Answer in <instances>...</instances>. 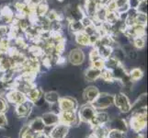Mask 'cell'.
<instances>
[{
  "instance_id": "cell-4",
  "label": "cell",
  "mask_w": 148,
  "mask_h": 138,
  "mask_svg": "<svg viewBox=\"0 0 148 138\" xmlns=\"http://www.w3.org/2000/svg\"><path fill=\"white\" fill-rule=\"evenodd\" d=\"M113 104L121 113H128L132 111V102L130 101L128 96L123 92H119L114 95Z\"/></svg>"
},
{
  "instance_id": "cell-9",
  "label": "cell",
  "mask_w": 148,
  "mask_h": 138,
  "mask_svg": "<svg viewBox=\"0 0 148 138\" xmlns=\"http://www.w3.org/2000/svg\"><path fill=\"white\" fill-rule=\"evenodd\" d=\"M110 118V115L107 113L106 111H97L94 118L89 122V125L91 128H95V127H99V126H106L109 124Z\"/></svg>"
},
{
  "instance_id": "cell-10",
  "label": "cell",
  "mask_w": 148,
  "mask_h": 138,
  "mask_svg": "<svg viewBox=\"0 0 148 138\" xmlns=\"http://www.w3.org/2000/svg\"><path fill=\"white\" fill-rule=\"evenodd\" d=\"M69 130H70L69 126L59 122L58 124L52 127L48 135L51 138H65L68 135Z\"/></svg>"
},
{
  "instance_id": "cell-44",
  "label": "cell",
  "mask_w": 148,
  "mask_h": 138,
  "mask_svg": "<svg viewBox=\"0 0 148 138\" xmlns=\"http://www.w3.org/2000/svg\"><path fill=\"white\" fill-rule=\"evenodd\" d=\"M86 138H89V137H88V136H86Z\"/></svg>"
},
{
  "instance_id": "cell-17",
  "label": "cell",
  "mask_w": 148,
  "mask_h": 138,
  "mask_svg": "<svg viewBox=\"0 0 148 138\" xmlns=\"http://www.w3.org/2000/svg\"><path fill=\"white\" fill-rule=\"evenodd\" d=\"M99 6L98 0H85V11L86 16L92 19Z\"/></svg>"
},
{
  "instance_id": "cell-34",
  "label": "cell",
  "mask_w": 148,
  "mask_h": 138,
  "mask_svg": "<svg viewBox=\"0 0 148 138\" xmlns=\"http://www.w3.org/2000/svg\"><path fill=\"white\" fill-rule=\"evenodd\" d=\"M90 66L91 67H94V68H97L99 70H102L104 67H105V60H103L102 58H99L93 62L90 63Z\"/></svg>"
},
{
  "instance_id": "cell-11",
  "label": "cell",
  "mask_w": 148,
  "mask_h": 138,
  "mask_svg": "<svg viewBox=\"0 0 148 138\" xmlns=\"http://www.w3.org/2000/svg\"><path fill=\"white\" fill-rule=\"evenodd\" d=\"M86 59L85 53L82 49L80 48H75L70 51L68 54V61L73 65H80L84 63Z\"/></svg>"
},
{
  "instance_id": "cell-37",
  "label": "cell",
  "mask_w": 148,
  "mask_h": 138,
  "mask_svg": "<svg viewBox=\"0 0 148 138\" xmlns=\"http://www.w3.org/2000/svg\"><path fill=\"white\" fill-rule=\"evenodd\" d=\"M140 0H129V5L131 8H135L137 7V5H138Z\"/></svg>"
},
{
  "instance_id": "cell-41",
  "label": "cell",
  "mask_w": 148,
  "mask_h": 138,
  "mask_svg": "<svg viewBox=\"0 0 148 138\" xmlns=\"http://www.w3.org/2000/svg\"><path fill=\"white\" fill-rule=\"evenodd\" d=\"M137 138H146L145 135L144 134H142V133H139L138 134V136H137Z\"/></svg>"
},
{
  "instance_id": "cell-43",
  "label": "cell",
  "mask_w": 148,
  "mask_h": 138,
  "mask_svg": "<svg viewBox=\"0 0 148 138\" xmlns=\"http://www.w3.org/2000/svg\"><path fill=\"white\" fill-rule=\"evenodd\" d=\"M57 1H59V2H63L64 0H57Z\"/></svg>"
},
{
  "instance_id": "cell-2",
  "label": "cell",
  "mask_w": 148,
  "mask_h": 138,
  "mask_svg": "<svg viewBox=\"0 0 148 138\" xmlns=\"http://www.w3.org/2000/svg\"><path fill=\"white\" fill-rule=\"evenodd\" d=\"M113 100L114 95L107 93V92H100L98 98L92 102V105L97 111H103L109 109L110 107L113 105Z\"/></svg>"
},
{
  "instance_id": "cell-31",
  "label": "cell",
  "mask_w": 148,
  "mask_h": 138,
  "mask_svg": "<svg viewBox=\"0 0 148 138\" xmlns=\"http://www.w3.org/2000/svg\"><path fill=\"white\" fill-rule=\"evenodd\" d=\"M36 135L33 132L30 131V129L28 127V125H24L21 130H20L19 138H35Z\"/></svg>"
},
{
  "instance_id": "cell-28",
  "label": "cell",
  "mask_w": 148,
  "mask_h": 138,
  "mask_svg": "<svg viewBox=\"0 0 148 138\" xmlns=\"http://www.w3.org/2000/svg\"><path fill=\"white\" fill-rule=\"evenodd\" d=\"M121 64H122L121 61L113 57V56H111V57H110L109 59L105 60V67L104 68L110 69V70H114Z\"/></svg>"
},
{
  "instance_id": "cell-40",
  "label": "cell",
  "mask_w": 148,
  "mask_h": 138,
  "mask_svg": "<svg viewBox=\"0 0 148 138\" xmlns=\"http://www.w3.org/2000/svg\"><path fill=\"white\" fill-rule=\"evenodd\" d=\"M29 2L32 3V4H39L42 2H46V0H29Z\"/></svg>"
},
{
  "instance_id": "cell-13",
  "label": "cell",
  "mask_w": 148,
  "mask_h": 138,
  "mask_svg": "<svg viewBox=\"0 0 148 138\" xmlns=\"http://www.w3.org/2000/svg\"><path fill=\"white\" fill-rule=\"evenodd\" d=\"M25 95H26V98L28 100H29L30 102H32V103L35 104L36 102H38L42 98L43 90L40 88H39V87L33 86L25 93Z\"/></svg>"
},
{
  "instance_id": "cell-5",
  "label": "cell",
  "mask_w": 148,
  "mask_h": 138,
  "mask_svg": "<svg viewBox=\"0 0 148 138\" xmlns=\"http://www.w3.org/2000/svg\"><path fill=\"white\" fill-rule=\"evenodd\" d=\"M58 114H59V119L61 124H64L69 127L77 126L81 122L78 118L77 111H59Z\"/></svg>"
},
{
  "instance_id": "cell-42",
  "label": "cell",
  "mask_w": 148,
  "mask_h": 138,
  "mask_svg": "<svg viewBox=\"0 0 148 138\" xmlns=\"http://www.w3.org/2000/svg\"><path fill=\"white\" fill-rule=\"evenodd\" d=\"M2 138H10V137H8V136H3Z\"/></svg>"
},
{
  "instance_id": "cell-39",
  "label": "cell",
  "mask_w": 148,
  "mask_h": 138,
  "mask_svg": "<svg viewBox=\"0 0 148 138\" xmlns=\"http://www.w3.org/2000/svg\"><path fill=\"white\" fill-rule=\"evenodd\" d=\"M35 138H51V137L45 134V133H40V134H37Z\"/></svg>"
},
{
  "instance_id": "cell-12",
  "label": "cell",
  "mask_w": 148,
  "mask_h": 138,
  "mask_svg": "<svg viewBox=\"0 0 148 138\" xmlns=\"http://www.w3.org/2000/svg\"><path fill=\"white\" fill-rule=\"evenodd\" d=\"M109 129H116L119 130L121 132H123L125 134H127L129 131V125L128 122L124 118H114L112 120H110L109 124L106 125Z\"/></svg>"
},
{
  "instance_id": "cell-7",
  "label": "cell",
  "mask_w": 148,
  "mask_h": 138,
  "mask_svg": "<svg viewBox=\"0 0 148 138\" xmlns=\"http://www.w3.org/2000/svg\"><path fill=\"white\" fill-rule=\"evenodd\" d=\"M5 98H6L8 103H11L15 106L22 103L25 100H27L26 95H25L24 92L15 89L8 90L7 93L5 94Z\"/></svg>"
},
{
  "instance_id": "cell-33",
  "label": "cell",
  "mask_w": 148,
  "mask_h": 138,
  "mask_svg": "<svg viewBox=\"0 0 148 138\" xmlns=\"http://www.w3.org/2000/svg\"><path fill=\"white\" fill-rule=\"evenodd\" d=\"M135 9L139 13L147 14V0H140Z\"/></svg>"
},
{
  "instance_id": "cell-36",
  "label": "cell",
  "mask_w": 148,
  "mask_h": 138,
  "mask_svg": "<svg viewBox=\"0 0 148 138\" xmlns=\"http://www.w3.org/2000/svg\"><path fill=\"white\" fill-rule=\"evenodd\" d=\"M8 118L6 113L4 112H0V129H4L8 126Z\"/></svg>"
},
{
  "instance_id": "cell-21",
  "label": "cell",
  "mask_w": 148,
  "mask_h": 138,
  "mask_svg": "<svg viewBox=\"0 0 148 138\" xmlns=\"http://www.w3.org/2000/svg\"><path fill=\"white\" fill-rule=\"evenodd\" d=\"M75 42L77 44L81 46H90V38L88 34H86L84 30L83 32H80L75 33Z\"/></svg>"
},
{
  "instance_id": "cell-16",
  "label": "cell",
  "mask_w": 148,
  "mask_h": 138,
  "mask_svg": "<svg viewBox=\"0 0 148 138\" xmlns=\"http://www.w3.org/2000/svg\"><path fill=\"white\" fill-rule=\"evenodd\" d=\"M27 125L30 129V131L33 132L35 135L40 134V133H44L45 128H46V126L44 125L42 122V117H36V118L32 119Z\"/></svg>"
},
{
  "instance_id": "cell-6",
  "label": "cell",
  "mask_w": 148,
  "mask_h": 138,
  "mask_svg": "<svg viewBox=\"0 0 148 138\" xmlns=\"http://www.w3.org/2000/svg\"><path fill=\"white\" fill-rule=\"evenodd\" d=\"M58 108L60 111H77L78 110V101L73 97L65 96V97H60V99L57 102Z\"/></svg>"
},
{
  "instance_id": "cell-24",
  "label": "cell",
  "mask_w": 148,
  "mask_h": 138,
  "mask_svg": "<svg viewBox=\"0 0 148 138\" xmlns=\"http://www.w3.org/2000/svg\"><path fill=\"white\" fill-rule=\"evenodd\" d=\"M122 50L127 57L131 59H135L137 57V49L134 48V46L132 44V43H128L122 46Z\"/></svg>"
},
{
  "instance_id": "cell-1",
  "label": "cell",
  "mask_w": 148,
  "mask_h": 138,
  "mask_svg": "<svg viewBox=\"0 0 148 138\" xmlns=\"http://www.w3.org/2000/svg\"><path fill=\"white\" fill-rule=\"evenodd\" d=\"M128 125L136 134H139L144 131L147 126V109L134 111Z\"/></svg>"
},
{
  "instance_id": "cell-32",
  "label": "cell",
  "mask_w": 148,
  "mask_h": 138,
  "mask_svg": "<svg viewBox=\"0 0 148 138\" xmlns=\"http://www.w3.org/2000/svg\"><path fill=\"white\" fill-rule=\"evenodd\" d=\"M125 135L126 134L123 132H121L116 129H109L108 134H107V138H125Z\"/></svg>"
},
{
  "instance_id": "cell-30",
  "label": "cell",
  "mask_w": 148,
  "mask_h": 138,
  "mask_svg": "<svg viewBox=\"0 0 148 138\" xmlns=\"http://www.w3.org/2000/svg\"><path fill=\"white\" fill-rule=\"evenodd\" d=\"M132 45L134 46V48L137 50H141L143 48H145V36H138V37H134L132 39Z\"/></svg>"
},
{
  "instance_id": "cell-14",
  "label": "cell",
  "mask_w": 148,
  "mask_h": 138,
  "mask_svg": "<svg viewBox=\"0 0 148 138\" xmlns=\"http://www.w3.org/2000/svg\"><path fill=\"white\" fill-rule=\"evenodd\" d=\"M40 117H42L43 124L46 127H53L60 122L59 114L56 113L54 111L45 112V113H43L42 116H40Z\"/></svg>"
},
{
  "instance_id": "cell-8",
  "label": "cell",
  "mask_w": 148,
  "mask_h": 138,
  "mask_svg": "<svg viewBox=\"0 0 148 138\" xmlns=\"http://www.w3.org/2000/svg\"><path fill=\"white\" fill-rule=\"evenodd\" d=\"M33 107H34V103L27 100L24 102H22V103L16 105L15 113H16V115L18 118H28L32 114Z\"/></svg>"
},
{
  "instance_id": "cell-15",
  "label": "cell",
  "mask_w": 148,
  "mask_h": 138,
  "mask_svg": "<svg viewBox=\"0 0 148 138\" xmlns=\"http://www.w3.org/2000/svg\"><path fill=\"white\" fill-rule=\"evenodd\" d=\"M100 91L95 86H89L86 88L83 91V99L86 103H92V102L98 98Z\"/></svg>"
},
{
  "instance_id": "cell-3",
  "label": "cell",
  "mask_w": 148,
  "mask_h": 138,
  "mask_svg": "<svg viewBox=\"0 0 148 138\" xmlns=\"http://www.w3.org/2000/svg\"><path fill=\"white\" fill-rule=\"evenodd\" d=\"M96 112L97 110L92 105V103H85L82 106L78 107L77 115L80 122L89 124V122L94 118Z\"/></svg>"
},
{
  "instance_id": "cell-18",
  "label": "cell",
  "mask_w": 148,
  "mask_h": 138,
  "mask_svg": "<svg viewBox=\"0 0 148 138\" xmlns=\"http://www.w3.org/2000/svg\"><path fill=\"white\" fill-rule=\"evenodd\" d=\"M94 48L97 49L99 56L103 60H107V59H109L110 57H111V56H112V49H113V48H112L111 46L98 44V45L94 46Z\"/></svg>"
},
{
  "instance_id": "cell-19",
  "label": "cell",
  "mask_w": 148,
  "mask_h": 138,
  "mask_svg": "<svg viewBox=\"0 0 148 138\" xmlns=\"http://www.w3.org/2000/svg\"><path fill=\"white\" fill-rule=\"evenodd\" d=\"M101 70H99L94 67H88L85 71V79L88 82H94L100 78Z\"/></svg>"
},
{
  "instance_id": "cell-38",
  "label": "cell",
  "mask_w": 148,
  "mask_h": 138,
  "mask_svg": "<svg viewBox=\"0 0 148 138\" xmlns=\"http://www.w3.org/2000/svg\"><path fill=\"white\" fill-rule=\"evenodd\" d=\"M111 1V0H98V2L99 4V6H107L110 2Z\"/></svg>"
},
{
  "instance_id": "cell-35",
  "label": "cell",
  "mask_w": 148,
  "mask_h": 138,
  "mask_svg": "<svg viewBox=\"0 0 148 138\" xmlns=\"http://www.w3.org/2000/svg\"><path fill=\"white\" fill-rule=\"evenodd\" d=\"M8 102L7 101L6 98L4 96H0V112H4L6 113L7 111L8 110Z\"/></svg>"
},
{
  "instance_id": "cell-20",
  "label": "cell",
  "mask_w": 148,
  "mask_h": 138,
  "mask_svg": "<svg viewBox=\"0 0 148 138\" xmlns=\"http://www.w3.org/2000/svg\"><path fill=\"white\" fill-rule=\"evenodd\" d=\"M43 99L45 102H47L50 105H53V104H57V102L60 99V95L58 92L56 91H47L43 93Z\"/></svg>"
},
{
  "instance_id": "cell-23",
  "label": "cell",
  "mask_w": 148,
  "mask_h": 138,
  "mask_svg": "<svg viewBox=\"0 0 148 138\" xmlns=\"http://www.w3.org/2000/svg\"><path fill=\"white\" fill-rule=\"evenodd\" d=\"M147 94L144 93L142 94L137 100L134 102V104H132V110L134 109L136 110H141V109H147Z\"/></svg>"
},
{
  "instance_id": "cell-29",
  "label": "cell",
  "mask_w": 148,
  "mask_h": 138,
  "mask_svg": "<svg viewBox=\"0 0 148 138\" xmlns=\"http://www.w3.org/2000/svg\"><path fill=\"white\" fill-rule=\"evenodd\" d=\"M69 28L72 30L73 33H77L80 32H83L85 30V27L83 26L81 20H73V21L69 22Z\"/></svg>"
},
{
  "instance_id": "cell-27",
  "label": "cell",
  "mask_w": 148,
  "mask_h": 138,
  "mask_svg": "<svg viewBox=\"0 0 148 138\" xmlns=\"http://www.w3.org/2000/svg\"><path fill=\"white\" fill-rule=\"evenodd\" d=\"M13 68L12 67V64H11V61H10L8 55L7 56L5 54L3 57L0 59V72H6V71L9 70Z\"/></svg>"
},
{
  "instance_id": "cell-26",
  "label": "cell",
  "mask_w": 148,
  "mask_h": 138,
  "mask_svg": "<svg viewBox=\"0 0 148 138\" xmlns=\"http://www.w3.org/2000/svg\"><path fill=\"white\" fill-rule=\"evenodd\" d=\"M103 81L107 83H113L115 82V78L112 70L107 69V68H103L101 70V74H100V78Z\"/></svg>"
},
{
  "instance_id": "cell-25",
  "label": "cell",
  "mask_w": 148,
  "mask_h": 138,
  "mask_svg": "<svg viewBox=\"0 0 148 138\" xmlns=\"http://www.w3.org/2000/svg\"><path fill=\"white\" fill-rule=\"evenodd\" d=\"M128 74H129V78L132 82H137V81L141 80L144 78V72H143V70L139 67L132 68Z\"/></svg>"
},
{
  "instance_id": "cell-22",
  "label": "cell",
  "mask_w": 148,
  "mask_h": 138,
  "mask_svg": "<svg viewBox=\"0 0 148 138\" xmlns=\"http://www.w3.org/2000/svg\"><path fill=\"white\" fill-rule=\"evenodd\" d=\"M49 11V7L46 2H42L35 5L34 16L36 17H44Z\"/></svg>"
}]
</instances>
